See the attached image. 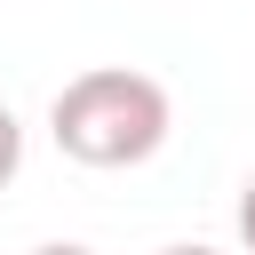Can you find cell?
<instances>
[{
	"instance_id": "1",
	"label": "cell",
	"mask_w": 255,
	"mask_h": 255,
	"mask_svg": "<svg viewBox=\"0 0 255 255\" xmlns=\"http://www.w3.org/2000/svg\"><path fill=\"white\" fill-rule=\"evenodd\" d=\"M167 128H175V104L135 64H88L48 104V135L80 167H143L167 143Z\"/></svg>"
},
{
	"instance_id": "2",
	"label": "cell",
	"mask_w": 255,
	"mask_h": 255,
	"mask_svg": "<svg viewBox=\"0 0 255 255\" xmlns=\"http://www.w3.org/2000/svg\"><path fill=\"white\" fill-rule=\"evenodd\" d=\"M16 167H24V128H16V112L0 104V191L16 183Z\"/></svg>"
},
{
	"instance_id": "3",
	"label": "cell",
	"mask_w": 255,
	"mask_h": 255,
	"mask_svg": "<svg viewBox=\"0 0 255 255\" xmlns=\"http://www.w3.org/2000/svg\"><path fill=\"white\" fill-rule=\"evenodd\" d=\"M239 247H247V255H255V175H247V183H239Z\"/></svg>"
},
{
	"instance_id": "4",
	"label": "cell",
	"mask_w": 255,
	"mask_h": 255,
	"mask_svg": "<svg viewBox=\"0 0 255 255\" xmlns=\"http://www.w3.org/2000/svg\"><path fill=\"white\" fill-rule=\"evenodd\" d=\"M32 255H88V247H72V239H56V247H32Z\"/></svg>"
},
{
	"instance_id": "5",
	"label": "cell",
	"mask_w": 255,
	"mask_h": 255,
	"mask_svg": "<svg viewBox=\"0 0 255 255\" xmlns=\"http://www.w3.org/2000/svg\"><path fill=\"white\" fill-rule=\"evenodd\" d=\"M159 255H215V247H159Z\"/></svg>"
}]
</instances>
